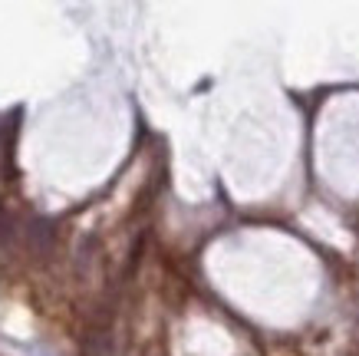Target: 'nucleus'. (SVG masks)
<instances>
[{
	"mask_svg": "<svg viewBox=\"0 0 359 356\" xmlns=\"http://www.w3.org/2000/svg\"><path fill=\"white\" fill-rule=\"evenodd\" d=\"M17 132H20V112H13L4 129H0V145H4V165L7 172H13V145H17Z\"/></svg>",
	"mask_w": 359,
	"mask_h": 356,
	"instance_id": "nucleus-1",
	"label": "nucleus"
},
{
	"mask_svg": "<svg viewBox=\"0 0 359 356\" xmlns=\"http://www.w3.org/2000/svg\"><path fill=\"white\" fill-rule=\"evenodd\" d=\"M83 356H112V343L106 340V334H102V330H89V334H86Z\"/></svg>",
	"mask_w": 359,
	"mask_h": 356,
	"instance_id": "nucleus-2",
	"label": "nucleus"
},
{
	"mask_svg": "<svg viewBox=\"0 0 359 356\" xmlns=\"http://www.w3.org/2000/svg\"><path fill=\"white\" fill-rule=\"evenodd\" d=\"M0 225H4V228H7V218H4V208H0Z\"/></svg>",
	"mask_w": 359,
	"mask_h": 356,
	"instance_id": "nucleus-3",
	"label": "nucleus"
}]
</instances>
